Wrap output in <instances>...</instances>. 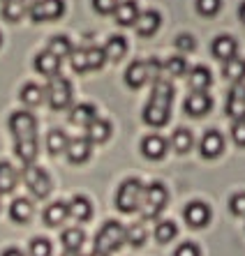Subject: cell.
Instances as JSON below:
<instances>
[{"instance_id":"cell-48","label":"cell","mask_w":245,"mask_h":256,"mask_svg":"<svg viewBox=\"0 0 245 256\" xmlns=\"http://www.w3.org/2000/svg\"><path fill=\"white\" fill-rule=\"evenodd\" d=\"M173 256H201V252H199V247L194 242H183L178 244V250L173 252Z\"/></svg>"},{"instance_id":"cell-44","label":"cell","mask_w":245,"mask_h":256,"mask_svg":"<svg viewBox=\"0 0 245 256\" xmlns=\"http://www.w3.org/2000/svg\"><path fill=\"white\" fill-rule=\"evenodd\" d=\"M229 210L236 217H245V192H238V194H233L229 198Z\"/></svg>"},{"instance_id":"cell-47","label":"cell","mask_w":245,"mask_h":256,"mask_svg":"<svg viewBox=\"0 0 245 256\" xmlns=\"http://www.w3.org/2000/svg\"><path fill=\"white\" fill-rule=\"evenodd\" d=\"M118 0H93V7H95L97 14H114Z\"/></svg>"},{"instance_id":"cell-32","label":"cell","mask_w":245,"mask_h":256,"mask_svg":"<svg viewBox=\"0 0 245 256\" xmlns=\"http://www.w3.org/2000/svg\"><path fill=\"white\" fill-rule=\"evenodd\" d=\"M192 146H194V136H192V132L185 130V127H178V130L171 134V148L178 152V155H185L190 152Z\"/></svg>"},{"instance_id":"cell-9","label":"cell","mask_w":245,"mask_h":256,"mask_svg":"<svg viewBox=\"0 0 245 256\" xmlns=\"http://www.w3.org/2000/svg\"><path fill=\"white\" fill-rule=\"evenodd\" d=\"M199 152L206 160H215L224 152V136L217 130H208L199 141Z\"/></svg>"},{"instance_id":"cell-14","label":"cell","mask_w":245,"mask_h":256,"mask_svg":"<svg viewBox=\"0 0 245 256\" xmlns=\"http://www.w3.org/2000/svg\"><path fill=\"white\" fill-rule=\"evenodd\" d=\"M169 118H171V106H164V104H155V102H148L144 108V122L150 127H162L167 125Z\"/></svg>"},{"instance_id":"cell-51","label":"cell","mask_w":245,"mask_h":256,"mask_svg":"<svg viewBox=\"0 0 245 256\" xmlns=\"http://www.w3.org/2000/svg\"><path fill=\"white\" fill-rule=\"evenodd\" d=\"M88 256H109V254H107V252H102V250H93Z\"/></svg>"},{"instance_id":"cell-7","label":"cell","mask_w":245,"mask_h":256,"mask_svg":"<svg viewBox=\"0 0 245 256\" xmlns=\"http://www.w3.org/2000/svg\"><path fill=\"white\" fill-rule=\"evenodd\" d=\"M7 125H10V132L17 138L37 136V118L30 111H14L7 120Z\"/></svg>"},{"instance_id":"cell-19","label":"cell","mask_w":245,"mask_h":256,"mask_svg":"<svg viewBox=\"0 0 245 256\" xmlns=\"http://www.w3.org/2000/svg\"><path fill=\"white\" fill-rule=\"evenodd\" d=\"M67 214H70L74 222H88L90 217H93V203L79 194V196H74L72 201L67 203Z\"/></svg>"},{"instance_id":"cell-25","label":"cell","mask_w":245,"mask_h":256,"mask_svg":"<svg viewBox=\"0 0 245 256\" xmlns=\"http://www.w3.org/2000/svg\"><path fill=\"white\" fill-rule=\"evenodd\" d=\"M102 51H104L107 60H111V62H118V60H123V56L127 54V40L123 35H111L107 40V44L102 46Z\"/></svg>"},{"instance_id":"cell-8","label":"cell","mask_w":245,"mask_h":256,"mask_svg":"<svg viewBox=\"0 0 245 256\" xmlns=\"http://www.w3.org/2000/svg\"><path fill=\"white\" fill-rule=\"evenodd\" d=\"M185 114L192 116V118H201V116H206L213 108V100H210V95L206 92V90H194V92H190L185 100Z\"/></svg>"},{"instance_id":"cell-6","label":"cell","mask_w":245,"mask_h":256,"mask_svg":"<svg viewBox=\"0 0 245 256\" xmlns=\"http://www.w3.org/2000/svg\"><path fill=\"white\" fill-rule=\"evenodd\" d=\"M28 14L35 24L56 21L65 14V0H35V2H30Z\"/></svg>"},{"instance_id":"cell-17","label":"cell","mask_w":245,"mask_h":256,"mask_svg":"<svg viewBox=\"0 0 245 256\" xmlns=\"http://www.w3.org/2000/svg\"><path fill=\"white\" fill-rule=\"evenodd\" d=\"M14 155L24 164H33L40 155V143H37V136L30 138H17V146H14Z\"/></svg>"},{"instance_id":"cell-20","label":"cell","mask_w":245,"mask_h":256,"mask_svg":"<svg viewBox=\"0 0 245 256\" xmlns=\"http://www.w3.org/2000/svg\"><path fill=\"white\" fill-rule=\"evenodd\" d=\"M35 70L42 74V76H56L60 74V58L54 56L51 51H42V54H37L35 58Z\"/></svg>"},{"instance_id":"cell-50","label":"cell","mask_w":245,"mask_h":256,"mask_svg":"<svg viewBox=\"0 0 245 256\" xmlns=\"http://www.w3.org/2000/svg\"><path fill=\"white\" fill-rule=\"evenodd\" d=\"M238 16H240V21L245 24V2H240V7H238Z\"/></svg>"},{"instance_id":"cell-38","label":"cell","mask_w":245,"mask_h":256,"mask_svg":"<svg viewBox=\"0 0 245 256\" xmlns=\"http://www.w3.org/2000/svg\"><path fill=\"white\" fill-rule=\"evenodd\" d=\"M162 67H164L169 76H187V72H190V65H187V60L183 56H171Z\"/></svg>"},{"instance_id":"cell-2","label":"cell","mask_w":245,"mask_h":256,"mask_svg":"<svg viewBox=\"0 0 245 256\" xmlns=\"http://www.w3.org/2000/svg\"><path fill=\"white\" fill-rule=\"evenodd\" d=\"M141 196H144L141 180H137V178L125 180V182L118 187V192H116V208L125 214L137 212V210L141 208Z\"/></svg>"},{"instance_id":"cell-36","label":"cell","mask_w":245,"mask_h":256,"mask_svg":"<svg viewBox=\"0 0 245 256\" xmlns=\"http://www.w3.org/2000/svg\"><path fill=\"white\" fill-rule=\"evenodd\" d=\"M47 51H51L54 56H58V58L63 60V58H70V56H72L74 46H72V42H70V37L56 35V37H51V40H49Z\"/></svg>"},{"instance_id":"cell-31","label":"cell","mask_w":245,"mask_h":256,"mask_svg":"<svg viewBox=\"0 0 245 256\" xmlns=\"http://www.w3.org/2000/svg\"><path fill=\"white\" fill-rule=\"evenodd\" d=\"M222 74H224L229 81H233V84H243V78H245V60L238 58V56L224 60Z\"/></svg>"},{"instance_id":"cell-3","label":"cell","mask_w":245,"mask_h":256,"mask_svg":"<svg viewBox=\"0 0 245 256\" xmlns=\"http://www.w3.org/2000/svg\"><path fill=\"white\" fill-rule=\"evenodd\" d=\"M44 92H47L49 106L54 108V111H65V108H70V104H72V84H70L65 76H60V74L51 76V81H49V86L44 88Z\"/></svg>"},{"instance_id":"cell-22","label":"cell","mask_w":245,"mask_h":256,"mask_svg":"<svg viewBox=\"0 0 245 256\" xmlns=\"http://www.w3.org/2000/svg\"><path fill=\"white\" fill-rule=\"evenodd\" d=\"M111 122L104 118H95L93 122H90L88 127H86V136H88L90 143H104L109 141V136H111Z\"/></svg>"},{"instance_id":"cell-13","label":"cell","mask_w":245,"mask_h":256,"mask_svg":"<svg viewBox=\"0 0 245 256\" xmlns=\"http://www.w3.org/2000/svg\"><path fill=\"white\" fill-rule=\"evenodd\" d=\"M65 152H67V160L72 164H86L90 160V155H93V143L88 141V136L74 138V141H70Z\"/></svg>"},{"instance_id":"cell-16","label":"cell","mask_w":245,"mask_h":256,"mask_svg":"<svg viewBox=\"0 0 245 256\" xmlns=\"http://www.w3.org/2000/svg\"><path fill=\"white\" fill-rule=\"evenodd\" d=\"M114 16H116V24L118 26H134L139 16V5L137 0H118V5L114 10Z\"/></svg>"},{"instance_id":"cell-21","label":"cell","mask_w":245,"mask_h":256,"mask_svg":"<svg viewBox=\"0 0 245 256\" xmlns=\"http://www.w3.org/2000/svg\"><path fill=\"white\" fill-rule=\"evenodd\" d=\"M148 81V67H146V60H134L125 72V84L130 88H141V86Z\"/></svg>"},{"instance_id":"cell-24","label":"cell","mask_w":245,"mask_h":256,"mask_svg":"<svg viewBox=\"0 0 245 256\" xmlns=\"http://www.w3.org/2000/svg\"><path fill=\"white\" fill-rule=\"evenodd\" d=\"M67 217H70V214H67V203H63V201L51 203V206H47V210H44V224L51 228L63 226L67 222Z\"/></svg>"},{"instance_id":"cell-28","label":"cell","mask_w":245,"mask_h":256,"mask_svg":"<svg viewBox=\"0 0 245 256\" xmlns=\"http://www.w3.org/2000/svg\"><path fill=\"white\" fill-rule=\"evenodd\" d=\"M19 173L10 162H0V196L3 194H12L17 190Z\"/></svg>"},{"instance_id":"cell-40","label":"cell","mask_w":245,"mask_h":256,"mask_svg":"<svg viewBox=\"0 0 245 256\" xmlns=\"http://www.w3.org/2000/svg\"><path fill=\"white\" fill-rule=\"evenodd\" d=\"M86 60H88V70H100L104 62H107V56H104V51H102L100 46H95V44H86Z\"/></svg>"},{"instance_id":"cell-30","label":"cell","mask_w":245,"mask_h":256,"mask_svg":"<svg viewBox=\"0 0 245 256\" xmlns=\"http://www.w3.org/2000/svg\"><path fill=\"white\" fill-rule=\"evenodd\" d=\"M10 217H12V222H17V224H26V222L33 217V203L24 196L14 198V201L10 203Z\"/></svg>"},{"instance_id":"cell-33","label":"cell","mask_w":245,"mask_h":256,"mask_svg":"<svg viewBox=\"0 0 245 256\" xmlns=\"http://www.w3.org/2000/svg\"><path fill=\"white\" fill-rule=\"evenodd\" d=\"M19 97H21V102H24V104H28V106H40V104L47 100V92H44L42 86L26 84L24 88H21V92H19Z\"/></svg>"},{"instance_id":"cell-1","label":"cell","mask_w":245,"mask_h":256,"mask_svg":"<svg viewBox=\"0 0 245 256\" xmlns=\"http://www.w3.org/2000/svg\"><path fill=\"white\" fill-rule=\"evenodd\" d=\"M169 192L162 182H153V185H144V196H141V214L144 220H157L160 212L167 208Z\"/></svg>"},{"instance_id":"cell-10","label":"cell","mask_w":245,"mask_h":256,"mask_svg":"<svg viewBox=\"0 0 245 256\" xmlns=\"http://www.w3.org/2000/svg\"><path fill=\"white\" fill-rule=\"evenodd\" d=\"M183 217H185L187 226L203 228L210 222V208L206 206V203H201V201H192V203H187V206H185Z\"/></svg>"},{"instance_id":"cell-49","label":"cell","mask_w":245,"mask_h":256,"mask_svg":"<svg viewBox=\"0 0 245 256\" xmlns=\"http://www.w3.org/2000/svg\"><path fill=\"white\" fill-rule=\"evenodd\" d=\"M0 256H24V252H21V250H14V247H10V250H5Z\"/></svg>"},{"instance_id":"cell-29","label":"cell","mask_w":245,"mask_h":256,"mask_svg":"<svg viewBox=\"0 0 245 256\" xmlns=\"http://www.w3.org/2000/svg\"><path fill=\"white\" fill-rule=\"evenodd\" d=\"M187 84H190L192 90H206L210 84H213V74H210L208 67L197 65L187 72Z\"/></svg>"},{"instance_id":"cell-34","label":"cell","mask_w":245,"mask_h":256,"mask_svg":"<svg viewBox=\"0 0 245 256\" xmlns=\"http://www.w3.org/2000/svg\"><path fill=\"white\" fill-rule=\"evenodd\" d=\"M60 242H63V247H65V250L79 252L81 247H84V242H86V233L81 231L79 226L65 228V231H63V236H60Z\"/></svg>"},{"instance_id":"cell-39","label":"cell","mask_w":245,"mask_h":256,"mask_svg":"<svg viewBox=\"0 0 245 256\" xmlns=\"http://www.w3.org/2000/svg\"><path fill=\"white\" fill-rule=\"evenodd\" d=\"M176 233H178V226H176L173 222H169V220L157 222V226H155V240L157 242H162V244L171 242V240L176 238Z\"/></svg>"},{"instance_id":"cell-18","label":"cell","mask_w":245,"mask_h":256,"mask_svg":"<svg viewBox=\"0 0 245 256\" xmlns=\"http://www.w3.org/2000/svg\"><path fill=\"white\" fill-rule=\"evenodd\" d=\"M141 155L148 157V160H162L167 155V141L157 134H148V136L141 141Z\"/></svg>"},{"instance_id":"cell-26","label":"cell","mask_w":245,"mask_h":256,"mask_svg":"<svg viewBox=\"0 0 245 256\" xmlns=\"http://www.w3.org/2000/svg\"><path fill=\"white\" fill-rule=\"evenodd\" d=\"M28 10H30V0H3V16L7 21H12V24L21 21L28 14Z\"/></svg>"},{"instance_id":"cell-45","label":"cell","mask_w":245,"mask_h":256,"mask_svg":"<svg viewBox=\"0 0 245 256\" xmlns=\"http://www.w3.org/2000/svg\"><path fill=\"white\" fill-rule=\"evenodd\" d=\"M231 138H233V143H236V146L245 148V120H233Z\"/></svg>"},{"instance_id":"cell-37","label":"cell","mask_w":245,"mask_h":256,"mask_svg":"<svg viewBox=\"0 0 245 256\" xmlns=\"http://www.w3.org/2000/svg\"><path fill=\"white\" fill-rule=\"evenodd\" d=\"M148 240V231H146L144 222H134L125 228V242H130L132 247H141Z\"/></svg>"},{"instance_id":"cell-43","label":"cell","mask_w":245,"mask_h":256,"mask_svg":"<svg viewBox=\"0 0 245 256\" xmlns=\"http://www.w3.org/2000/svg\"><path fill=\"white\" fill-rule=\"evenodd\" d=\"M70 62H72V70L77 72V74H84V72H88V60H86V48H74L72 56H70Z\"/></svg>"},{"instance_id":"cell-35","label":"cell","mask_w":245,"mask_h":256,"mask_svg":"<svg viewBox=\"0 0 245 256\" xmlns=\"http://www.w3.org/2000/svg\"><path fill=\"white\" fill-rule=\"evenodd\" d=\"M67 146H70V138H67V134L63 130H51L47 136V148L51 155H63L67 150Z\"/></svg>"},{"instance_id":"cell-15","label":"cell","mask_w":245,"mask_h":256,"mask_svg":"<svg viewBox=\"0 0 245 256\" xmlns=\"http://www.w3.org/2000/svg\"><path fill=\"white\" fill-rule=\"evenodd\" d=\"M210 51H213V56H215L217 60H229L236 56V51H238V42L233 40L231 35H220L213 40V44H210Z\"/></svg>"},{"instance_id":"cell-11","label":"cell","mask_w":245,"mask_h":256,"mask_svg":"<svg viewBox=\"0 0 245 256\" xmlns=\"http://www.w3.org/2000/svg\"><path fill=\"white\" fill-rule=\"evenodd\" d=\"M162 26V16L155 10H146V12H139L137 21H134V30H137L139 37H153L160 30Z\"/></svg>"},{"instance_id":"cell-41","label":"cell","mask_w":245,"mask_h":256,"mask_svg":"<svg viewBox=\"0 0 245 256\" xmlns=\"http://www.w3.org/2000/svg\"><path fill=\"white\" fill-rule=\"evenodd\" d=\"M194 7H197V12L201 14V16L210 18V16H215V14L220 12L222 0H194Z\"/></svg>"},{"instance_id":"cell-12","label":"cell","mask_w":245,"mask_h":256,"mask_svg":"<svg viewBox=\"0 0 245 256\" xmlns=\"http://www.w3.org/2000/svg\"><path fill=\"white\" fill-rule=\"evenodd\" d=\"M227 116L233 120H245V86L236 84L227 97Z\"/></svg>"},{"instance_id":"cell-23","label":"cell","mask_w":245,"mask_h":256,"mask_svg":"<svg viewBox=\"0 0 245 256\" xmlns=\"http://www.w3.org/2000/svg\"><path fill=\"white\" fill-rule=\"evenodd\" d=\"M97 118V108L93 104H77L70 108V122L77 127H88Z\"/></svg>"},{"instance_id":"cell-53","label":"cell","mask_w":245,"mask_h":256,"mask_svg":"<svg viewBox=\"0 0 245 256\" xmlns=\"http://www.w3.org/2000/svg\"><path fill=\"white\" fill-rule=\"evenodd\" d=\"M0 46H3V35H0Z\"/></svg>"},{"instance_id":"cell-52","label":"cell","mask_w":245,"mask_h":256,"mask_svg":"<svg viewBox=\"0 0 245 256\" xmlns=\"http://www.w3.org/2000/svg\"><path fill=\"white\" fill-rule=\"evenodd\" d=\"M63 256H81V254H79V252H70V250H65V252H63Z\"/></svg>"},{"instance_id":"cell-46","label":"cell","mask_w":245,"mask_h":256,"mask_svg":"<svg viewBox=\"0 0 245 256\" xmlns=\"http://www.w3.org/2000/svg\"><path fill=\"white\" fill-rule=\"evenodd\" d=\"M176 48L183 51V54H190V51L197 48V42H194V37L192 35H178L176 37Z\"/></svg>"},{"instance_id":"cell-4","label":"cell","mask_w":245,"mask_h":256,"mask_svg":"<svg viewBox=\"0 0 245 256\" xmlns=\"http://www.w3.org/2000/svg\"><path fill=\"white\" fill-rule=\"evenodd\" d=\"M21 180H24V185L28 187V192L33 194L35 198H44L51 194V178H49V173L40 166H33V164H26L24 171H21Z\"/></svg>"},{"instance_id":"cell-42","label":"cell","mask_w":245,"mask_h":256,"mask_svg":"<svg viewBox=\"0 0 245 256\" xmlns=\"http://www.w3.org/2000/svg\"><path fill=\"white\" fill-rule=\"evenodd\" d=\"M28 252H30V256H51L54 247H51V242L47 238H33Z\"/></svg>"},{"instance_id":"cell-5","label":"cell","mask_w":245,"mask_h":256,"mask_svg":"<svg viewBox=\"0 0 245 256\" xmlns=\"http://www.w3.org/2000/svg\"><path fill=\"white\" fill-rule=\"evenodd\" d=\"M123 244H125V226L116 220L107 222L95 238V250H102V252H107V254L120 250Z\"/></svg>"},{"instance_id":"cell-27","label":"cell","mask_w":245,"mask_h":256,"mask_svg":"<svg viewBox=\"0 0 245 256\" xmlns=\"http://www.w3.org/2000/svg\"><path fill=\"white\" fill-rule=\"evenodd\" d=\"M150 102H155V104H164V106H171V102H173V86L169 84L164 76L157 78V81H153Z\"/></svg>"}]
</instances>
